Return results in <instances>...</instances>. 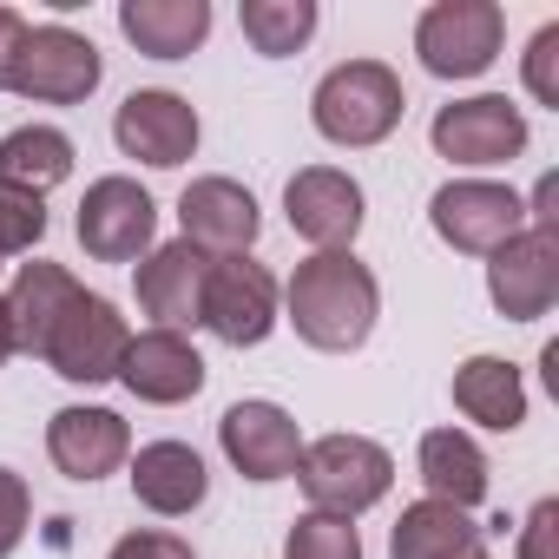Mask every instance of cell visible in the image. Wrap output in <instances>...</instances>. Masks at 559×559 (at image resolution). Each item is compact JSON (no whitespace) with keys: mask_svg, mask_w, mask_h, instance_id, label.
<instances>
[{"mask_svg":"<svg viewBox=\"0 0 559 559\" xmlns=\"http://www.w3.org/2000/svg\"><path fill=\"white\" fill-rule=\"evenodd\" d=\"M178 224H185V243H198V250L250 257V243L263 230V211L237 178H191L185 198H178Z\"/></svg>","mask_w":559,"mask_h":559,"instance_id":"15","label":"cell"},{"mask_svg":"<svg viewBox=\"0 0 559 559\" xmlns=\"http://www.w3.org/2000/svg\"><path fill=\"white\" fill-rule=\"evenodd\" d=\"M487 297L507 323H539L559 297V230L526 224L487 257Z\"/></svg>","mask_w":559,"mask_h":559,"instance_id":"10","label":"cell"},{"mask_svg":"<svg viewBox=\"0 0 559 559\" xmlns=\"http://www.w3.org/2000/svg\"><path fill=\"white\" fill-rule=\"evenodd\" d=\"M474 552H480V526L441 500L402 507V520L389 533V559H474Z\"/></svg>","mask_w":559,"mask_h":559,"instance_id":"25","label":"cell"},{"mask_svg":"<svg viewBox=\"0 0 559 559\" xmlns=\"http://www.w3.org/2000/svg\"><path fill=\"white\" fill-rule=\"evenodd\" d=\"M73 230H80V250L93 263H139L152 250V237H158V204H152V191L139 178L112 171V178L86 185Z\"/></svg>","mask_w":559,"mask_h":559,"instance_id":"6","label":"cell"},{"mask_svg":"<svg viewBox=\"0 0 559 559\" xmlns=\"http://www.w3.org/2000/svg\"><path fill=\"white\" fill-rule=\"evenodd\" d=\"M132 493H139V507H152V513H165V520L198 513L204 493H211L204 454L185 448V441H145V448L132 454Z\"/></svg>","mask_w":559,"mask_h":559,"instance_id":"19","label":"cell"},{"mask_svg":"<svg viewBox=\"0 0 559 559\" xmlns=\"http://www.w3.org/2000/svg\"><path fill=\"white\" fill-rule=\"evenodd\" d=\"M21 47H27V21L14 8H0V93H14V67H21Z\"/></svg>","mask_w":559,"mask_h":559,"instance_id":"33","label":"cell"},{"mask_svg":"<svg viewBox=\"0 0 559 559\" xmlns=\"http://www.w3.org/2000/svg\"><path fill=\"white\" fill-rule=\"evenodd\" d=\"M402 112H408L402 73L382 67V60H343V67H330V73L317 80V93H310L317 132H323L330 145H349V152L382 145V139L402 126Z\"/></svg>","mask_w":559,"mask_h":559,"instance_id":"2","label":"cell"},{"mask_svg":"<svg viewBox=\"0 0 559 559\" xmlns=\"http://www.w3.org/2000/svg\"><path fill=\"white\" fill-rule=\"evenodd\" d=\"M507 14L493 0H435L415 21V53L435 80H480L500 60Z\"/></svg>","mask_w":559,"mask_h":559,"instance_id":"4","label":"cell"},{"mask_svg":"<svg viewBox=\"0 0 559 559\" xmlns=\"http://www.w3.org/2000/svg\"><path fill=\"white\" fill-rule=\"evenodd\" d=\"M317 0H243L237 8V27L243 40L263 53V60H290L310 34H317Z\"/></svg>","mask_w":559,"mask_h":559,"instance_id":"26","label":"cell"},{"mask_svg":"<svg viewBox=\"0 0 559 559\" xmlns=\"http://www.w3.org/2000/svg\"><path fill=\"white\" fill-rule=\"evenodd\" d=\"M126 343H132V330H126L119 304H106V297H80V304L53 323V336H47L40 356L53 362V376L93 389V382H112V376H119Z\"/></svg>","mask_w":559,"mask_h":559,"instance_id":"13","label":"cell"},{"mask_svg":"<svg viewBox=\"0 0 559 559\" xmlns=\"http://www.w3.org/2000/svg\"><path fill=\"white\" fill-rule=\"evenodd\" d=\"M47 454H53V467L67 474V480H106V474H119L126 467V454H132V428L112 415V408H60L53 421H47Z\"/></svg>","mask_w":559,"mask_h":559,"instance_id":"17","label":"cell"},{"mask_svg":"<svg viewBox=\"0 0 559 559\" xmlns=\"http://www.w3.org/2000/svg\"><path fill=\"white\" fill-rule=\"evenodd\" d=\"M552 533H559V500H539L520 526V559H552Z\"/></svg>","mask_w":559,"mask_h":559,"instance_id":"32","label":"cell"},{"mask_svg":"<svg viewBox=\"0 0 559 559\" xmlns=\"http://www.w3.org/2000/svg\"><path fill=\"white\" fill-rule=\"evenodd\" d=\"M198 323L230 343V349H257L276 330V276L257 257H217L204 270V297H198Z\"/></svg>","mask_w":559,"mask_h":559,"instance_id":"7","label":"cell"},{"mask_svg":"<svg viewBox=\"0 0 559 559\" xmlns=\"http://www.w3.org/2000/svg\"><path fill=\"white\" fill-rule=\"evenodd\" d=\"M106 80V60L86 34L73 27H27V47H21V67H14V93L21 99H40V106H80L93 99Z\"/></svg>","mask_w":559,"mask_h":559,"instance_id":"9","label":"cell"},{"mask_svg":"<svg viewBox=\"0 0 559 559\" xmlns=\"http://www.w3.org/2000/svg\"><path fill=\"white\" fill-rule=\"evenodd\" d=\"M428 139H435V152H441L448 165H467V171H480V165H513V158L526 152V112H520L507 93H474V99L441 106L435 126H428Z\"/></svg>","mask_w":559,"mask_h":559,"instance_id":"8","label":"cell"},{"mask_svg":"<svg viewBox=\"0 0 559 559\" xmlns=\"http://www.w3.org/2000/svg\"><path fill=\"white\" fill-rule=\"evenodd\" d=\"M428 224L448 250H467V257H493L507 237L526 230V198L513 185H493V178H454L435 191L428 204Z\"/></svg>","mask_w":559,"mask_h":559,"instance_id":"5","label":"cell"},{"mask_svg":"<svg viewBox=\"0 0 559 559\" xmlns=\"http://www.w3.org/2000/svg\"><path fill=\"white\" fill-rule=\"evenodd\" d=\"M34 526V487L14 474V467H0V559H8Z\"/></svg>","mask_w":559,"mask_h":559,"instance_id":"29","label":"cell"},{"mask_svg":"<svg viewBox=\"0 0 559 559\" xmlns=\"http://www.w3.org/2000/svg\"><path fill=\"white\" fill-rule=\"evenodd\" d=\"M217 448L243 480H290L304 461L297 415L276 408V402H230L217 421Z\"/></svg>","mask_w":559,"mask_h":559,"instance_id":"12","label":"cell"},{"mask_svg":"<svg viewBox=\"0 0 559 559\" xmlns=\"http://www.w3.org/2000/svg\"><path fill=\"white\" fill-rule=\"evenodd\" d=\"M119 34L145 60H191L204 47V34H211V8L204 0H126Z\"/></svg>","mask_w":559,"mask_h":559,"instance_id":"21","label":"cell"},{"mask_svg":"<svg viewBox=\"0 0 559 559\" xmlns=\"http://www.w3.org/2000/svg\"><path fill=\"white\" fill-rule=\"evenodd\" d=\"M40 237H47V204L21 198V191H0V263L27 257Z\"/></svg>","mask_w":559,"mask_h":559,"instance_id":"28","label":"cell"},{"mask_svg":"<svg viewBox=\"0 0 559 559\" xmlns=\"http://www.w3.org/2000/svg\"><path fill=\"white\" fill-rule=\"evenodd\" d=\"M454 408L493 435H513L526 421V382L507 356H467L454 369Z\"/></svg>","mask_w":559,"mask_h":559,"instance_id":"22","label":"cell"},{"mask_svg":"<svg viewBox=\"0 0 559 559\" xmlns=\"http://www.w3.org/2000/svg\"><path fill=\"white\" fill-rule=\"evenodd\" d=\"M106 559H198L191 552V539H178V533H158V526H139V533H126Z\"/></svg>","mask_w":559,"mask_h":559,"instance_id":"31","label":"cell"},{"mask_svg":"<svg viewBox=\"0 0 559 559\" xmlns=\"http://www.w3.org/2000/svg\"><path fill=\"white\" fill-rule=\"evenodd\" d=\"M284 559H362V533L336 513H304L284 533Z\"/></svg>","mask_w":559,"mask_h":559,"instance_id":"27","label":"cell"},{"mask_svg":"<svg viewBox=\"0 0 559 559\" xmlns=\"http://www.w3.org/2000/svg\"><path fill=\"white\" fill-rule=\"evenodd\" d=\"M80 297H86V290H80V276H73L67 263H47V257L21 263V270H14V290H8L14 349L40 356V349H47V336H53V323H60V317H67Z\"/></svg>","mask_w":559,"mask_h":559,"instance_id":"20","label":"cell"},{"mask_svg":"<svg viewBox=\"0 0 559 559\" xmlns=\"http://www.w3.org/2000/svg\"><path fill=\"white\" fill-rule=\"evenodd\" d=\"M284 211H290V230L317 250H349L369 204H362V185L336 165H304L290 185H284Z\"/></svg>","mask_w":559,"mask_h":559,"instance_id":"14","label":"cell"},{"mask_svg":"<svg viewBox=\"0 0 559 559\" xmlns=\"http://www.w3.org/2000/svg\"><path fill=\"white\" fill-rule=\"evenodd\" d=\"M297 480H304V493H310V513L356 520V513H369L376 500H389L395 461H389V448H376L369 435H323V441L304 448Z\"/></svg>","mask_w":559,"mask_h":559,"instance_id":"3","label":"cell"},{"mask_svg":"<svg viewBox=\"0 0 559 559\" xmlns=\"http://www.w3.org/2000/svg\"><path fill=\"white\" fill-rule=\"evenodd\" d=\"M14 356V317H8V297H0V362Z\"/></svg>","mask_w":559,"mask_h":559,"instance_id":"34","label":"cell"},{"mask_svg":"<svg viewBox=\"0 0 559 559\" xmlns=\"http://www.w3.org/2000/svg\"><path fill=\"white\" fill-rule=\"evenodd\" d=\"M421 480H428V500L474 513L487 500V454L474 448V435L435 428V435H421Z\"/></svg>","mask_w":559,"mask_h":559,"instance_id":"24","label":"cell"},{"mask_svg":"<svg viewBox=\"0 0 559 559\" xmlns=\"http://www.w3.org/2000/svg\"><path fill=\"white\" fill-rule=\"evenodd\" d=\"M198 106L185 93H165V86H145V93H126V106L112 112V139L126 158L152 165V171H178L191 152H198Z\"/></svg>","mask_w":559,"mask_h":559,"instance_id":"11","label":"cell"},{"mask_svg":"<svg viewBox=\"0 0 559 559\" xmlns=\"http://www.w3.org/2000/svg\"><path fill=\"white\" fill-rule=\"evenodd\" d=\"M204 270H211V257L198 250V243H158V250H145L139 257V310L145 317H158V330H178V323H198V297H204Z\"/></svg>","mask_w":559,"mask_h":559,"instance_id":"18","label":"cell"},{"mask_svg":"<svg viewBox=\"0 0 559 559\" xmlns=\"http://www.w3.org/2000/svg\"><path fill=\"white\" fill-rule=\"evenodd\" d=\"M474 559H487V552H474Z\"/></svg>","mask_w":559,"mask_h":559,"instance_id":"35","label":"cell"},{"mask_svg":"<svg viewBox=\"0 0 559 559\" xmlns=\"http://www.w3.org/2000/svg\"><path fill=\"white\" fill-rule=\"evenodd\" d=\"M119 382H126L139 402H152V408H178V402H191V395L204 389V356H198L178 330H145V336L126 343Z\"/></svg>","mask_w":559,"mask_h":559,"instance_id":"16","label":"cell"},{"mask_svg":"<svg viewBox=\"0 0 559 559\" xmlns=\"http://www.w3.org/2000/svg\"><path fill=\"white\" fill-rule=\"evenodd\" d=\"M526 93L559 112V27H539L526 40Z\"/></svg>","mask_w":559,"mask_h":559,"instance_id":"30","label":"cell"},{"mask_svg":"<svg viewBox=\"0 0 559 559\" xmlns=\"http://www.w3.org/2000/svg\"><path fill=\"white\" fill-rule=\"evenodd\" d=\"M382 317V290H376V270L356 250H317L310 263H297L290 276V323L310 349L323 356H349L369 343Z\"/></svg>","mask_w":559,"mask_h":559,"instance_id":"1","label":"cell"},{"mask_svg":"<svg viewBox=\"0 0 559 559\" xmlns=\"http://www.w3.org/2000/svg\"><path fill=\"white\" fill-rule=\"evenodd\" d=\"M67 178H73V139L60 126H21L0 139V191L47 198Z\"/></svg>","mask_w":559,"mask_h":559,"instance_id":"23","label":"cell"}]
</instances>
